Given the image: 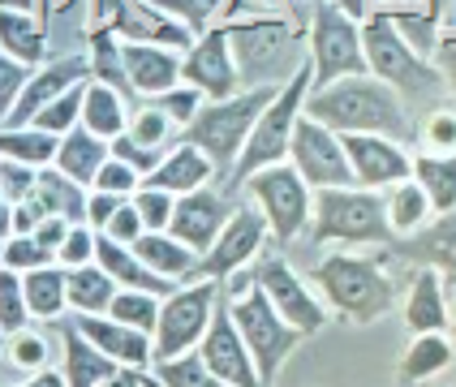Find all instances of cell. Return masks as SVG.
Instances as JSON below:
<instances>
[{"label":"cell","instance_id":"obj_1","mask_svg":"<svg viewBox=\"0 0 456 387\" xmlns=\"http://www.w3.org/2000/svg\"><path fill=\"white\" fill-rule=\"evenodd\" d=\"M302 112L310 121L328 125L331 133H379L401 147L418 142V117L375 74H349L328 86H310Z\"/></svg>","mask_w":456,"mask_h":387},{"label":"cell","instance_id":"obj_2","mask_svg":"<svg viewBox=\"0 0 456 387\" xmlns=\"http://www.w3.org/2000/svg\"><path fill=\"white\" fill-rule=\"evenodd\" d=\"M362 56H366V74L387 82L409 103L413 117L448 100V86H444V74L435 69V60H427V56H418L409 48L383 13H366L362 18Z\"/></svg>","mask_w":456,"mask_h":387},{"label":"cell","instance_id":"obj_3","mask_svg":"<svg viewBox=\"0 0 456 387\" xmlns=\"http://www.w3.org/2000/svg\"><path fill=\"white\" fill-rule=\"evenodd\" d=\"M232 60L241 86H280L289 82L297 65H305V30L280 13H258V18H237L224 22Z\"/></svg>","mask_w":456,"mask_h":387},{"label":"cell","instance_id":"obj_4","mask_svg":"<svg viewBox=\"0 0 456 387\" xmlns=\"http://www.w3.org/2000/svg\"><path fill=\"white\" fill-rule=\"evenodd\" d=\"M314 288L323 297V306L340 318H349L357 327L379 323L396 302V284L383 271V262L354 250H336L314 267Z\"/></svg>","mask_w":456,"mask_h":387},{"label":"cell","instance_id":"obj_5","mask_svg":"<svg viewBox=\"0 0 456 387\" xmlns=\"http://www.w3.org/2000/svg\"><path fill=\"white\" fill-rule=\"evenodd\" d=\"M272 95H276V86H241L228 100H203V108L194 112V121L181 129V138L211 159L220 189L232 177V164H237V155H241L246 138H250L254 117L263 112V103Z\"/></svg>","mask_w":456,"mask_h":387},{"label":"cell","instance_id":"obj_6","mask_svg":"<svg viewBox=\"0 0 456 387\" xmlns=\"http://www.w3.org/2000/svg\"><path fill=\"white\" fill-rule=\"evenodd\" d=\"M310 246H387L392 229L383 215V194L362 189V185H331V189H314L310 203Z\"/></svg>","mask_w":456,"mask_h":387},{"label":"cell","instance_id":"obj_7","mask_svg":"<svg viewBox=\"0 0 456 387\" xmlns=\"http://www.w3.org/2000/svg\"><path fill=\"white\" fill-rule=\"evenodd\" d=\"M305 95H310V60L297 65L289 82H280L276 95L263 103V112L254 117L250 138H246V147H241L237 164H232V177H228L224 194L228 189H241V181L250 177V173H258V168L289 159V138H293V125L302 117Z\"/></svg>","mask_w":456,"mask_h":387},{"label":"cell","instance_id":"obj_8","mask_svg":"<svg viewBox=\"0 0 456 387\" xmlns=\"http://www.w3.org/2000/svg\"><path fill=\"white\" fill-rule=\"evenodd\" d=\"M224 302H228V314H232V327H237V335H241V344H246V353L254 361V370H258V383L272 387L280 379V370H284V361L297 353V344H302L305 335L280 318L254 280L241 293L224 297Z\"/></svg>","mask_w":456,"mask_h":387},{"label":"cell","instance_id":"obj_9","mask_svg":"<svg viewBox=\"0 0 456 387\" xmlns=\"http://www.w3.org/2000/svg\"><path fill=\"white\" fill-rule=\"evenodd\" d=\"M305 56H310V86H328L336 77L366 74L362 56V22L340 13L331 0H310L305 18Z\"/></svg>","mask_w":456,"mask_h":387},{"label":"cell","instance_id":"obj_10","mask_svg":"<svg viewBox=\"0 0 456 387\" xmlns=\"http://www.w3.org/2000/svg\"><path fill=\"white\" fill-rule=\"evenodd\" d=\"M250 203L258 206V215L267 220V237L289 246L297 241L310 224V203H314V189L302 181V173L284 159V164H267L241 181Z\"/></svg>","mask_w":456,"mask_h":387},{"label":"cell","instance_id":"obj_11","mask_svg":"<svg viewBox=\"0 0 456 387\" xmlns=\"http://www.w3.org/2000/svg\"><path fill=\"white\" fill-rule=\"evenodd\" d=\"M216 302H220V284L216 280L177 284L168 297H159V314H155V332H151V361H168L177 353H190L203 340Z\"/></svg>","mask_w":456,"mask_h":387},{"label":"cell","instance_id":"obj_12","mask_svg":"<svg viewBox=\"0 0 456 387\" xmlns=\"http://www.w3.org/2000/svg\"><path fill=\"white\" fill-rule=\"evenodd\" d=\"M250 276H254V284L263 288V297L272 302V310H276L289 327H297L302 335H319L323 327H328L331 310L323 306V297H314V288H310V284H305L280 254H267Z\"/></svg>","mask_w":456,"mask_h":387},{"label":"cell","instance_id":"obj_13","mask_svg":"<svg viewBox=\"0 0 456 387\" xmlns=\"http://www.w3.org/2000/svg\"><path fill=\"white\" fill-rule=\"evenodd\" d=\"M267 246V220L258 215V206H232V215L224 220V229L216 232V241L199 254V271L194 280H228L232 271L250 267L254 258Z\"/></svg>","mask_w":456,"mask_h":387},{"label":"cell","instance_id":"obj_14","mask_svg":"<svg viewBox=\"0 0 456 387\" xmlns=\"http://www.w3.org/2000/svg\"><path fill=\"white\" fill-rule=\"evenodd\" d=\"M181 82L194 86L203 100H228V95L241 91V74H237V60H232L224 22L207 26L203 35H194V44L181 52Z\"/></svg>","mask_w":456,"mask_h":387},{"label":"cell","instance_id":"obj_15","mask_svg":"<svg viewBox=\"0 0 456 387\" xmlns=\"http://www.w3.org/2000/svg\"><path fill=\"white\" fill-rule=\"evenodd\" d=\"M289 164L302 173V181L310 185V189L354 185L349 159H345V147H340V133H331L328 125L310 121L305 112L297 117L293 138H289Z\"/></svg>","mask_w":456,"mask_h":387},{"label":"cell","instance_id":"obj_16","mask_svg":"<svg viewBox=\"0 0 456 387\" xmlns=\"http://www.w3.org/2000/svg\"><path fill=\"white\" fill-rule=\"evenodd\" d=\"M194 353L203 358V366L228 387H263L258 383V370H254L250 353L241 344V335L232 327V314H228V302L220 297L216 310H211V323H207L203 340L194 344Z\"/></svg>","mask_w":456,"mask_h":387},{"label":"cell","instance_id":"obj_17","mask_svg":"<svg viewBox=\"0 0 456 387\" xmlns=\"http://www.w3.org/2000/svg\"><path fill=\"white\" fill-rule=\"evenodd\" d=\"M340 147H345V159H349L354 185L375 189V194H383L396 181H405L409 168H413L409 147L392 142V138H379V133H340Z\"/></svg>","mask_w":456,"mask_h":387},{"label":"cell","instance_id":"obj_18","mask_svg":"<svg viewBox=\"0 0 456 387\" xmlns=\"http://www.w3.org/2000/svg\"><path fill=\"white\" fill-rule=\"evenodd\" d=\"M91 77V65H86V52H69V56H56V60H44V65H35L30 77H26L22 95L18 103L9 108V117H4V125H26L44 103H52L56 95H65L69 86L77 82H86Z\"/></svg>","mask_w":456,"mask_h":387},{"label":"cell","instance_id":"obj_19","mask_svg":"<svg viewBox=\"0 0 456 387\" xmlns=\"http://www.w3.org/2000/svg\"><path fill=\"white\" fill-rule=\"evenodd\" d=\"M232 215V203H228L224 189L216 185H203V189H190L173 203V220H168V232L185 241L194 254H203L207 246L216 241V232L224 229V220Z\"/></svg>","mask_w":456,"mask_h":387},{"label":"cell","instance_id":"obj_20","mask_svg":"<svg viewBox=\"0 0 456 387\" xmlns=\"http://www.w3.org/2000/svg\"><path fill=\"white\" fill-rule=\"evenodd\" d=\"M392 258H405L413 267H431L439 276L456 280V211L452 215H439V220H427L418 232L409 237H392L383 246Z\"/></svg>","mask_w":456,"mask_h":387},{"label":"cell","instance_id":"obj_21","mask_svg":"<svg viewBox=\"0 0 456 387\" xmlns=\"http://www.w3.org/2000/svg\"><path fill=\"white\" fill-rule=\"evenodd\" d=\"M121 60H126L129 91L142 95V100H155V95H164L168 86L181 82V52L173 48L121 39Z\"/></svg>","mask_w":456,"mask_h":387},{"label":"cell","instance_id":"obj_22","mask_svg":"<svg viewBox=\"0 0 456 387\" xmlns=\"http://www.w3.org/2000/svg\"><path fill=\"white\" fill-rule=\"evenodd\" d=\"M74 327L103 358H112L117 366H134V370H151V335L134 332L126 323L108 318V314H74Z\"/></svg>","mask_w":456,"mask_h":387},{"label":"cell","instance_id":"obj_23","mask_svg":"<svg viewBox=\"0 0 456 387\" xmlns=\"http://www.w3.org/2000/svg\"><path fill=\"white\" fill-rule=\"evenodd\" d=\"M147 185H159V189H168L173 198L181 194H190V189H203V185H216V168H211V159H207L199 147H190L185 138H177L164 159L155 164V173H147Z\"/></svg>","mask_w":456,"mask_h":387},{"label":"cell","instance_id":"obj_24","mask_svg":"<svg viewBox=\"0 0 456 387\" xmlns=\"http://www.w3.org/2000/svg\"><path fill=\"white\" fill-rule=\"evenodd\" d=\"M405 327L409 335H422V332H448V302H444V280L439 271L431 267H418L413 271V284H409V297H405Z\"/></svg>","mask_w":456,"mask_h":387},{"label":"cell","instance_id":"obj_25","mask_svg":"<svg viewBox=\"0 0 456 387\" xmlns=\"http://www.w3.org/2000/svg\"><path fill=\"white\" fill-rule=\"evenodd\" d=\"M448 366H456V349L448 332H422L409 340L405 358L396 361V387H418L435 379V375H444Z\"/></svg>","mask_w":456,"mask_h":387},{"label":"cell","instance_id":"obj_26","mask_svg":"<svg viewBox=\"0 0 456 387\" xmlns=\"http://www.w3.org/2000/svg\"><path fill=\"white\" fill-rule=\"evenodd\" d=\"M129 250L142 258L155 276H164V280H173V284H190L194 271H199V254L185 241H177L173 232H142Z\"/></svg>","mask_w":456,"mask_h":387},{"label":"cell","instance_id":"obj_27","mask_svg":"<svg viewBox=\"0 0 456 387\" xmlns=\"http://www.w3.org/2000/svg\"><path fill=\"white\" fill-rule=\"evenodd\" d=\"M103 159H108V142H103V138H95L91 129L74 125L69 133H61V138H56L52 168H56V173H65L69 181H77V185H91Z\"/></svg>","mask_w":456,"mask_h":387},{"label":"cell","instance_id":"obj_28","mask_svg":"<svg viewBox=\"0 0 456 387\" xmlns=\"http://www.w3.org/2000/svg\"><path fill=\"white\" fill-rule=\"evenodd\" d=\"M61 340H65V366H61L65 387H100L103 379L117 370V361L103 358L100 349L77 332L74 318H69V323H61Z\"/></svg>","mask_w":456,"mask_h":387},{"label":"cell","instance_id":"obj_29","mask_svg":"<svg viewBox=\"0 0 456 387\" xmlns=\"http://www.w3.org/2000/svg\"><path fill=\"white\" fill-rule=\"evenodd\" d=\"M77 125L91 129V133L103 138V142H112V138L126 133V125H129V100L121 95V91H112V86H103V82H91V77H86Z\"/></svg>","mask_w":456,"mask_h":387},{"label":"cell","instance_id":"obj_30","mask_svg":"<svg viewBox=\"0 0 456 387\" xmlns=\"http://www.w3.org/2000/svg\"><path fill=\"white\" fill-rule=\"evenodd\" d=\"M0 52H9L22 65H44L48 60V26L35 13L22 9H0Z\"/></svg>","mask_w":456,"mask_h":387},{"label":"cell","instance_id":"obj_31","mask_svg":"<svg viewBox=\"0 0 456 387\" xmlns=\"http://www.w3.org/2000/svg\"><path fill=\"white\" fill-rule=\"evenodd\" d=\"M30 203L39 206L44 215H65L69 224H86V185L69 181L56 168H39L35 189H30Z\"/></svg>","mask_w":456,"mask_h":387},{"label":"cell","instance_id":"obj_32","mask_svg":"<svg viewBox=\"0 0 456 387\" xmlns=\"http://www.w3.org/2000/svg\"><path fill=\"white\" fill-rule=\"evenodd\" d=\"M409 177L418 181V189L427 194L435 215H452L456 211V151L452 155H439V151L413 155Z\"/></svg>","mask_w":456,"mask_h":387},{"label":"cell","instance_id":"obj_33","mask_svg":"<svg viewBox=\"0 0 456 387\" xmlns=\"http://www.w3.org/2000/svg\"><path fill=\"white\" fill-rule=\"evenodd\" d=\"M117 284L100 262H82V267H65V306L74 314H108Z\"/></svg>","mask_w":456,"mask_h":387},{"label":"cell","instance_id":"obj_34","mask_svg":"<svg viewBox=\"0 0 456 387\" xmlns=\"http://www.w3.org/2000/svg\"><path fill=\"white\" fill-rule=\"evenodd\" d=\"M383 215H387L392 237H409V232L422 229L435 211H431V203H427V194L418 189V181L405 177V181H396V185L383 189Z\"/></svg>","mask_w":456,"mask_h":387},{"label":"cell","instance_id":"obj_35","mask_svg":"<svg viewBox=\"0 0 456 387\" xmlns=\"http://www.w3.org/2000/svg\"><path fill=\"white\" fill-rule=\"evenodd\" d=\"M22 297L30 318H61L65 314V267L48 262V267H35L22 271Z\"/></svg>","mask_w":456,"mask_h":387},{"label":"cell","instance_id":"obj_36","mask_svg":"<svg viewBox=\"0 0 456 387\" xmlns=\"http://www.w3.org/2000/svg\"><path fill=\"white\" fill-rule=\"evenodd\" d=\"M86 65H91V82H103L112 91H121L126 100H134L126 77V60H121V39L108 26H91V48H86Z\"/></svg>","mask_w":456,"mask_h":387},{"label":"cell","instance_id":"obj_37","mask_svg":"<svg viewBox=\"0 0 456 387\" xmlns=\"http://www.w3.org/2000/svg\"><path fill=\"white\" fill-rule=\"evenodd\" d=\"M0 155L30 168H48L56 155V138L35 125H0Z\"/></svg>","mask_w":456,"mask_h":387},{"label":"cell","instance_id":"obj_38","mask_svg":"<svg viewBox=\"0 0 456 387\" xmlns=\"http://www.w3.org/2000/svg\"><path fill=\"white\" fill-rule=\"evenodd\" d=\"M155 314H159V297L155 293H138V288H117L108 302V318L126 323L134 332H155Z\"/></svg>","mask_w":456,"mask_h":387},{"label":"cell","instance_id":"obj_39","mask_svg":"<svg viewBox=\"0 0 456 387\" xmlns=\"http://www.w3.org/2000/svg\"><path fill=\"white\" fill-rule=\"evenodd\" d=\"M151 366H155V383L159 387H228L207 370L194 349L177 353V358H168V361H151Z\"/></svg>","mask_w":456,"mask_h":387},{"label":"cell","instance_id":"obj_40","mask_svg":"<svg viewBox=\"0 0 456 387\" xmlns=\"http://www.w3.org/2000/svg\"><path fill=\"white\" fill-rule=\"evenodd\" d=\"M82 86L86 82H77V86H69L65 95H56L52 103H44L26 125L44 129V133H52V138H61V133H69V129L77 125V117H82Z\"/></svg>","mask_w":456,"mask_h":387},{"label":"cell","instance_id":"obj_41","mask_svg":"<svg viewBox=\"0 0 456 387\" xmlns=\"http://www.w3.org/2000/svg\"><path fill=\"white\" fill-rule=\"evenodd\" d=\"M173 121H168V112L159 108V103H138L134 112H129V125L126 133L134 142H147V147H173L177 138H173Z\"/></svg>","mask_w":456,"mask_h":387},{"label":"cell","instance_id":"obj_42","mask_svg":"<svg viewBox=\"0 0 456 387\" xmlns=\"http://www.w3.org/2000/svg\"><path fill=\"white\" fill-rule=\"evenodd\" d=\"M129 203L138 211V220H142V232H168V220H173V194L168 189H159V185H138L134 194H129Z\"/></svg>","mask_w":456,"mask_h":387},{"label":"cell","instance_id":"obj_43","mask_svg":"<svg viewBox=\"0 0 456 387\" xmlns=\"http://www.w3.org/2000/svg\"><path fill=\"white\" fill-rule=\"evenodd\" d=\"M418 142H427L439 155H452L456 151V108H448V103L427 108L418 117Z\"/></svg>","mask_w":456,"mask_h":387},{"label":"cell","instance_id":"obj_44","mask_svg":"<svg viewBox=\"0 0 456 387\" xmlns=\"http://www.w3.org/2000/svg\"><path fill=\"white\" fill-rule=\"evenodd\" d=\"M147 4H155L168 18H177L190 35H203L207 26H216L220 9H224V0H147Z\"/></svg>","mask_w":456,"mask_h":387},{"label":"cell","instance_id":"obj_45","mask_svg":"<svg viewBox=\"0 0 456 387\" xmlns=\"http://www.w3.org/2000/svg\"><path fill=\"white\" fill-rule=\"evenodd\" d=\"M48 262H56L52 258V250H44L30 232H13L9 241H0V267L4 271H35V267H48Z\"/></svg>","mask_w":456,"mask_h":387},{"label":"cell","instance_id":"obj_46","mask_svg":"<svg viewBox=\"0 0 456 387\" xmlns=\"http://www.w3.org/2000/svg\"><path fill=\"white\" fill-rule=\"evenodd\" d=\"M30 327V310L22 297V276L0 267V335H13Z\"/></svg>","mask_w":456,"mask_h":387},{"label":"cell","instance_id":"obj_47","mask_svg":"<svg viewBox=\"0 0 456 387\" xmlns=\"http://www.w3.org/2000/svg\"><path fill=\"white\" fill-rule=\"evenodd\" d=\"M4 353H9V361L18 366V370H26V375H35V370H44L48 366V340L39 332H13L9 340H4Z\"/></svg>","mask_w":456,"mask_h":387},{"label":"cell","instance_id":"obj_48","mask_svg":"<svg viewBox=\"0 0 456 387\" xmlns=\"http://www.w3.org/2000/svg\"><path fill=\"white\" fill-rule=\"evenodd\" d=\"M164 151H168V147H147V142H134L129 133H117V138L108 142V155H117L121 164H129V168H134L142 181H147V173H155V164L164 159Z\"/></svg>","mask_w":456,"mask_h":387},{"label":"cell","instance_id":"obj_49","mask_svg":"<svg viewBox=\"0 0 456 387\" xmlns=\"http://www.w3.org/2000/svg\"><path fill=\"white\" fill-rule=\"evenodd\" d=\"M142 185V177L129 168V164H121L117 155H108L100 164V173H95V181L86 185V189H103V194H117V198H129L134 189Z\"/></svg>","mask_w":456,"mask_h":387},{"label":"cell","instance_id":"obj_50","mask_svg":"<svg viewBox=\"0 0 456 387\" xmlns=\"http://www.w3.org/2000/svg\"><path fill=\"white\" fill-rule=\"evenodd\" d=\"M151 103H159L164 112H168V121L177 129H185L190 121H194V112L203 108V95L194 91V86H185V82H177V86H168L164 95H155Z\"/></svg>","mask_w":456,"mask_h":387},{"label":"cell","instance_id":"obj_51","mask_svg":"<svg viewBox=\"0 0 456 387\" xmlns=\"http://www.w3.org/2000/svg\"><path fill=\"white\" fill-rule=\"evenodd\" d=\"M35 177H39V168H30V164H18V159H4L0 155V198L13 206L30 198V189H35Z\"/></svg>","mask_w":456,"mask_h":387},{"label":"cell","instance_id":"obj_52","mask_svg":"<svg viewBox=\"0 0 456 387\" xmlns=\"http://www.w3.org/2000/svg\"><path fill=\"white\" fill-rule=\"evenodd\" d=\"M56 262H61V267L95 262V229H91V224H69L65 241L56 246Z\"/></svg>","mask_w":456,"mask_h":387},{"label":"cell","instance_id":"obj_53","mask_svg":"<svg viewBox=\"0 0 456 387\" xmlns=\"http://www.w3.org/2000/svg\"><path fill=\"white\" fill-rule=\"evenodd\" d=\"M26 77H30V65H22V60H13L9 52H0V125H4L9 108L18 103V95H22Z\"/></svg>","mask_w":456,"mask_h":387},{"label":"cell","instance_id":"obj_54","mask_svg":"<svg viewBox=\"0 0 456 387\" xmlns=\"http://www.w3.org/2000/svg\"><path fill=\"white\" fill-rule=\"evenodd\" d=\"M103 237H112V241H121V246H134L138 237H142V220H138V211H134V203H121L117 211H112V220L103 224Z\"/></svg>","mask_w":456,"mask_h":387},{"label":"cell","instance_id":"obj_55","mask_svg":"<svg viewBox=\"0 0 456 387\" xmlns=\"http://www.w3.org/2000/svg\"><path fill=\"white\" fill-rule=\"evenodd\" d=\"M431 60H435V69L444 74V86H448V100L456 103V30H444V35H439V44H435Z\"/></svg>","mask_w":456,"mask_h":387},{"label":"cell","instance_id":"obj_56","mask_svg":"<svg viewBox=\"0 0 456 387\" xmlns=\"http://www.w3.org/2000/svg\"><path fill=\"white\" fill-rule=\"evenodd\" d=\"M126 203V198H117V194H103V189H86V224L100 232L108 220H112V211Z\"/></svg>","mask_w":456,"mask_h":387},{"label":"cell","instance_id":"obj_57","mask_svg":"<svg viewBox=\"0 0 456 387\" xmlns=\"http://www.w3.org/2000/svg\"><path fill=\"white\" fill-rule=\"evenodd\" d=\"M65 232H69V220H65V215H44V220L30 229V237H35L44 250H52V258H56V246L65 241Z\"/></svg>","mask_w":456,"mask_h":387},{"label":"cell","instance_id":"obj_58","mask_svg":"<svg viewBox=\"0 0 456 387\" xmlns=\"http://www.w3.org/2000/svg\"><path fill=\"white\" fill-rule=\"evenodd\" d=\"M100 387H159L155 383V375H147V370H134V366H117L108 379H103Z\"/></svg>","mask_w":456,"mask_h":387},{"label":"cell","instance_id":"obj_59","mask_svg":"<svg viewBox=\"0 0 456 387\" xmlns=\"http://www.w3.org/2000/svg\"><path fill=\"white\" fill-rule=\"evenodd\" d=\"M13 387H65V379H61V370H52V366H44V370L26 375L22 383H13Z\"/></svg>","mask_w":456,"mask_h":387},{"label":"cell","instance_id":"obj_60","mask_svg":"<svg viewBox=\"0 0 456 387\" xmlns=\"http://www.w3.org/2000/svg\"><path fill=\"white\" fill-rule=\"evenodd\" d=\"M331 4H336L340 13H349V18H357V22H362V18L370 13V0H331Z\"/></svg>","mask_w":456,"mask_h":387},{"label":"cell","instance_id":"obj_61","mask_svg":"<svg viewBox=\"0 0 456 387\" xmlns=\"http://www.w3.org/2000/svg\"><path fill=\"white\" fill-rule=\"evenodd\" d=\"M13 237V206L0 198V241H9Z\"/></svg>","mask_w":456,"mask_h":387},{"label":"cell","instance_id":"obj_62","mask_svg":"<svg viewBox=\"0 0 456 387\" xmlns=\"http://www.w3.org/2000/svg\"><path fill=\"white\" fill-rule=\"evenodd\" d=\"M0 9H22V13H35L39 0H0Z\"/></svg>","mask_w":456,"mask_h":387},{"label":"cell","instance_id":"obj_63","mask_svg":"<svg viewBox=\"0 0 456 387\" xmlns=\"http://www.w3.org/2000/svg\"><path fill=\"white\" fill-rule=\"evenodd\" d=\"M448 340H452V349H456V314L448 318Z\"/></svg>","mask_w":456,"mask_h":387},{"label":"cell","instance_id":"obj_64","mask_svg":"<svg viewBox=\"0 0 456 387\" xmlns=\"http://www.w3.org/2000/svg\"><path fill=\"white\" fill-rule=\"evenodd\" d=\"M0 344H4V335H0Z\"/></svg>","mask_w":456,"mask_h":387}]
</instances>
